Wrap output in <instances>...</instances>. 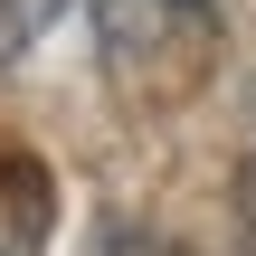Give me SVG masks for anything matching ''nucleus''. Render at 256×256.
<instances>
[{
	"label": "nucleus",
	"instance_id": "f257e3e1",
	"mask_svg": "<svg viewBox=\"0 0 256 256\" xmlns=\"http://www.w3.org/2000/svg\"><path fill=\"white\" fill-rule=\"evenodd\" d=\"M66 0H0V66H19L38 38H48V19H57Z\"/></svg>",
	"mask_w": 256,
	"mask_h": 256
},
{
	"label": "nucleus",
	"instance_id": "f03ea898",
	"mask_svg": "<svg viewBox=\"0 0 256 256\" xmlns=\"http://www.w3.org/2000/svg\"><path fill=\"white\" fill-rule=\"evenodd\" d=\"M238 247L256 256V162H238Z\"/></svg>",
	"mask_w": 256,
	"mask_h": 256
},
{
	"label": "nucleus",
	"instance_id": "7ed1b4c3",
	"mask_svg": "<svg viewBox=\"0 0 256 256\" xmlns=\"http://www.w3.org/2000/svg\"><path fill=\"white\" fill-rule=\"evenodd\" d=\"M171 10H200V0H171Z\"/></svg>",
	"mask_w": 256,
	"mask_h": 256
}]
</instances>
